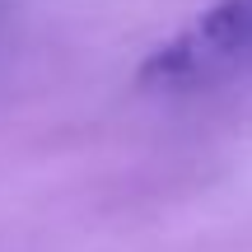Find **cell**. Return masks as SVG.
Wrapping results in <instances>:
<instances>
[{"label": "cell", "instance_id": "cell-1", "mask_svg": "<svg viewBox=\"0 0 252 252\" xmlns=\"http://www.w3.org/2000/svg\"><path fill=\"white\" fill-rule=\"evenodd\" d=\"M243 56H252V0H220L173 42L154 47V56L140 65V84L150 89L196 84L215 70L238 65Z\"/></svg>", "mask_w": 252, "mask_h": 252}]
</instances>
